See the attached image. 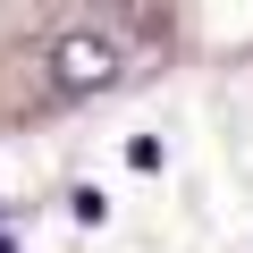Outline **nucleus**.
I'll list each match as a JSON object with an SVG mask.
<instances>
[{
	"mask_svg": "<svg viewBox=\"0 0 253 253\" xmlns=\"http://www.w3.org/2000/svg\"><path fill=\"white\" fill-rule=\"evenodd\" d=\"M68 203H76V219H84V228H101V219H110V203H101V186H76Z\"/></svg>",
	"mask_w": 253,
	"mask_h": 253,
	"instance_id": "f03ea898",
	"label": "nucleus"
},
{
	"mask_svg": "<svg viewBox=\"0 0 253 253\" xmlns=\"http://www.w3.org/2000/svg\"><path fill=\"white\" fill-rule=\"evenodd\" d=\"M51 84H59V93H110V84H118V42H110V34H84V26L59 34V42H51Z\"/></svg>",
	"mask_w": 253,
	"mask_h": 253,
	"instance_id": "f257e3e1",
	"label": "nucleus"
}]
</instances>
